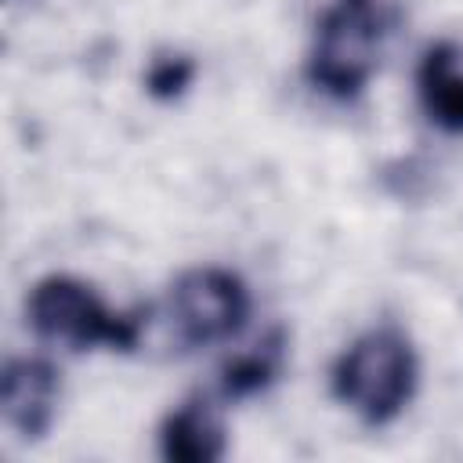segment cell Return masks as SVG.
Instances as JSON below:
<instances>
[{"mask_svg": "<svg viewBox=\"0 0 463 463\" xmlns=\"http://www.w3.org/2000/svg\"><path fill=\"white\" fill-rule=\"evenodd\" d=\"M420 383V362L409 333L394 322H380L354 336L329 369L333 398L354 412L365 427L394 423Z\"/></svg>", "mask_w": 463, "mask_h": 463, "instance_id": "obj_1", "label": "cell"}, {"mask_svg": "<svg viewBox=\"0 0 463 463\" xmlns=\"http://www.w3.org/2000/svg\"><path fill=\"white\" fill-rule=\"evenodd\" d=\"M391 33V0H329L307 47V83L333 101H354L380 69Z\"/></svg>", "mask_w": 463, "mask_h": 463, "instance_id": "obj_2", "label": "cell"}, {"mask_svg": "<svg viewBox=\"0 0 463 463\" xmlns=\"http://www.w3.org/2000/svg\"><path fill=\"white\" fill-rule=\"evenodd\" d=\"M29 329L65 351H134L145 333V311H116L76 275H47L25 297Z\"/></svg>", "mask_w": 463, "mask_h": 463, "instance_id": "obj_3", "label": "cell"}, {"mask_svg": "<svg viewBox=\"0 0 463 463\" xmlns=\"http://www.w3.org/2000/svg\"><path fill=\"white\" fill-rule=\"evenodd\" d=\"M170 318L188 347L228 344L246 329L250 286L232 268H192L170 289Z\"/></svg>", "mask_w": 463, "mask_h": 463, "instance_id": "obj_4", "label": "cell"}, {"mask_svg": "<svg viewBox=\"0 0 463 463\" xmlns=\"http://www.w3.org/2000/svg\"><path fill=\"white\" fill-rule=\"evenodd\" d=\"M61 402V373L47 358H11L0 373V412L14 438L36 441L51 430Z\"/></svg>", "mask_w": 463, "mask_h": 463, "instance_id": "obj_5", "label": "cell"}, {"mask_svg": "<svg viewBox=\"0 0 463 463\" xmlns=\"http://www.w3.org/2000/svg\"><path fill=\"white\" fill-rule=\"evenodd\" d=\"M228 452V434L210 405V398L195 394L170 409L159 423V456L174 463H217Z\"/></svg>", "mask_w": 463, "mask_h": 463, "instance_id": "obj_6", "label": "cell"}, {"mask_svg": "<svg viewBox=\"0 0 463 463\" xmlns=\"http://www.w3.org/2000/svg\"><path fill=\"white\" fill-rule=\"evenodd\" d=\"M416 94L423 116L438 130L463 134V47L456 40H438L423 51L416 69Z\"/></svg>", "mask_w": 463, "mask_h": 463, "instance_id": "obj_7", "label": "cell"}, {"mask_svg": "<svg viewBox=\"0 0 463 463\" xmlns=\"http://www.w3.org/2000/svg\"><path fill=\"white\" fill-rule=\"evenodd\" d=\"M286 329H271L264 333L253 347L239 351L232 362L221 365V380H217V394L224 402H246L260 391H268L282 369H286Z\"/></svg>", "mask_w": 463, "mask_h": 463, "instance_id": "obj_8", "label": "cell"}, {"mask_svg": "<svg viewBox=\"0 0 463 463\" xmlns=\"http://www.w3.org/2000/svg\"><path fill=\"white\" fill-rule=\"evenodd\" d=\"M192 76H195V61L192 58H184V54H163V58H156L148 65L145 90L156 101H174V98H181L188 90Z\"/></svg>", "mask_w": 463, "mask_h": 463, "instance_id": "obj_9", "label": "cell"}]
</instances>
